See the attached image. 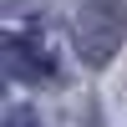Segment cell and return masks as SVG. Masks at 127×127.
Masks as SVG:
<instances>
[{
	"label": "cell",
	"instance_id": "1",
	"mask_svg": "<svg viewBox=\"0 0 127 127\" xmlns=\"http://www.w3.org/2000/svg\"><path fill=\"white\" fill-rule=\"evenodd\" d=\"M71 36H76V51L87 66H107L127 36V0H81Z\"/></svg>",
	"mask_w": 127,
	"mask_h": 127
},
{
	"label": "cell",
	"instance_id": "2",
	"mask_svg": "<svg viewBox=\"0 0 127 127\" xmlns=\"http://www.w3.org/2000/svg\"><path fill=\"white\" fill-rule=\"evenodd\" d=\"M0 51H5V71L20 81H51L56 76V61L46 56V46L31 36H20V31H10L5 41H0Z\"/></svg>",
	"mask_w": 127,
	"mask_h": 127
},
{
	"label": "cell",
	"instance_id": "3",
	"mask_svg": "<svg viewBox=\"0 0 127 127\" xmlns=\"http://www.w3.org/2000/svg\"><path fill=\"white\" fill-rule=\"evenodd\" d=\"M5 127H41V122L31 117L26 107H10V112H5Z\"/></svg>",
	"mask_w": 127,
	"mask_h": 127
}]
</instances>
